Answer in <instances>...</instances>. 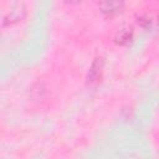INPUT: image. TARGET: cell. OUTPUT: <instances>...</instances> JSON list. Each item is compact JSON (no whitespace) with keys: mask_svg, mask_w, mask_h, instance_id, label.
I'll return each instance as SVG.
<instances>
[{"mask_svg":"<svg viewBox=\"0 0 159 159\" xmlns=\"http://www.w3.org/2000/svg\"><path fill=\"white\" fill-rule=\"evenodd\" d=\"M10 9H11V10H10V14L2 17V19H4V24H5V21H6L7 19H10V21H16V20L21 19L22 15L25 14V9H24V5H22V4L15 2V4H12V5L10 6Z\"/></svg>","mask_w":159,"mask_h":159,"instance_id":"1","label":"cell"},{"mask_svg":"<svg viewBox=\"0 0 159 159\" xmlns=\"http://www.w3.org/2000/svg\"><path fill=\"white\" fill-rule=\"evenodd\" d=\"M101 70H102V60L101 58H97L93 62V65H92V67L89 70V73H88V81L91 83L97 82L99 80V77H101Z\"/></svg>","mask_w":159,"mask_h":159,"instance_id":"2","label":"cell"},{"mask_svg":"<svg viewBox=\"0 0 159 159\" xmlns=\"http://www.w3.org/2000/svg\"><path fill=\"white\" fill-rule=\"evenodd\" d=\"M122 6H123V4L119 1H106V2L99 4V7L106 14H116V12L120 11Z\"/></svg>","mask_w":159,"mask_h":159,"instance_id":"3","label":"cell"},{"mask_svg":"<svg viewBox=\"0 0 159 159\" xmlns=\"http://www.w3.org/2000/svg\"><path fill=\"white\" fill-rule=\"evenodd\" d=\"M132 39V30L130 29H122L118 31L117 36H116V41L120 45H124L127 42H129Z\"/></svg>","mask_w":159,"mask_h":159,"instance_id":"4","label":"cell"}]
</instances>
